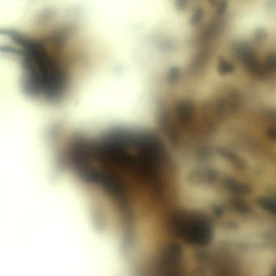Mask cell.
<instances>
[{"mask_svg":"<svg viewBox=\"0 0 276 276\" xmlns=\"http://www.w3.org/2000/svg\"><path fill=\"white\" fill-rule=\"evenodd\" d=\"M25 72L27 90L47 97L55 96L63 90L64 76L61 68L42 44L15 36Z\"/></svg>","mask_w":276,"mask_h":276,"instance_id":"cell-1","label":"cell"},{"mask_svg":"<svg viewBox=\"0 0 276 276\" xmlns=\"http://www.w3.org/2000/svg\"><path fill=\"white\" fill-rule=\"evenodd\" d=\"M172 226L174 233L187 243L204 246L211 242L212 230L202 218L179 214L173 219Z\"/></svg>","mask_w":276,"mask_h":276,"instance_id":"cell-2","label":"cell"},{"mask_svg":"<svg viewBox=\"0 0 276 276\" xmlns=\"http://www.w3.org/2000/svg\"><path fill=\"white\" fill-rule=\"evenodd\" d=\"M218 72L221 76H226L234 72V66L225 58H220L218 62Z\"/></svg>","mask_w":276,"mask_h":276,"instance_id":"cell-3","label":"cell"},{"mask_svg":"<svg viewBox=\"0 0 276 276\" xmlns=\"http://www.w3.org/2000/svg\"><path fill=\"white\" fill-rule=\"evenodd\" d=\"M193 114V106L191 103L185 102L179 107V115L183 121H189Z\"/></svg>","mask_w":276,"mask_h":276,"instance_id":"cell-4","label":"cell"},{"mask_svg":"<svg viewBox=\"0 0 276 276\" xmlns=\"http://www.w3.org/2000/svg\"><path fill=\"white\" fill-rule=\"evenodd\" d=\"M259 203L267 211L276 214V198H263L259 200Z\"/></svg>","mask_w":276,"mask_h":276,"instance_id":"cell-5","label":"cell"},{"mask_svg":"<svg viewBox=\"0 0 276 276\" xmlns=\"http://www.w3.org/2000/svg\"><path fill=\"white\" fill-rule=\"evenodd\" d=\"M227 185L229 187V189L237 193H246L249 190V187L247 185L237 183L236 181L228 180L227 182Z\"/></svg>","mask_w":276,"mask_h":276,"instance_id":"cell-6","label":"cell"},{"mask_svg":"<svg viewBox=\"0 0 276 276\" xmlns=\"http://www.w3.org/2000/svg\"><path fill=\"white\" fill-rule=\"evenodd\" d=\"M264 70L266 72H276V54H271L266 59Z\"/></svg>","mask_w":276,"mask_h":276,"instance_id":"cell-7","label":"cell"},{"mask_svg":"<svg viewBox=\"0 0 276 276\" xmlns=\"http://www.w3.org/2000/svg\"><path fill=\"white\" fill-rule=\"evenodd\" d=\"M202 17H203V11H202V9H198V10L194 12L193 17H192V22H193V24H198L199 22L202 21Z\"/></svg>","mask_w":276,"mask_h":276,"instance_id":"cell-8","label":"cell"},{"mask_svg":"<svg viewBox=\"0 0 276 276\" xmlns=\"http://www.w3.org/2000/svg\"><path fill=\"white\" fill-rule=\"evenodd\" d=\"M267 135L270 139H272V141H276V128L275 127H271L268 129L267 131Z\"/></svg>","mask_w":276,"mask_h":276,"instance_id":"cell-9","label":"cell"},{"mask_svg":"<svg viewBox=\"0 0 276 276\" xmlns=\"http://www.w3.org/2000/svg\"><path fill=\"white\" fill-rule=\"evenodd\" d=\"M256 35L259 39H263V38L267 37V32L263 28H260V29L257 31Z\"/></svg>","mask_w":276,"mask_h":276,"instance_id":"cell-10","label":"cell"}]
</instances>
